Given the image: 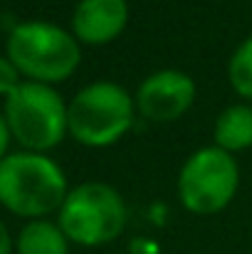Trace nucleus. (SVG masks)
<instances>
[{
	"label": "nucleus",
	"mask_w": 252,
	"mask_h": 254,
	"mask_svg": "<svg viewBox=\"0 0 252 254\" xmlns=\"http://www.w3.org/2000/svg\"><path fill=\"white\" fill-rule=\"evenodd\" d=\"M129 25L126 0H80L72 12V35L86 47L114 42Z\"/></svg>",
	"instance_id": "6e6552de"
},
{
	"label": "nucleus",
	"mask_w": 252,
	"mask_h": 254,
	"mask_svg": "<svg viewBox=\"0 0 252 254\" xmlns=\"http://www.w3.org/2000/svg\"><path fill=\"white\" fill-rule=\"evenodd\" d=\"M126 202L116 188L101 180H86L72 188L57 212V225L72 245L101 247L126 230Z\"/></svg>",
	"instance_id": "20e7f679"
},
{
	"label": "nucleus",
	"mask_w": 252,
	"mask_h": 254,
	"mask_svg": "<svg viewBox=\"0 0 252 254\" xmlns=\"http://www.w3.org/2000/svg\"><path fill=\"white\" fill-rule=\"evenodd\" d=\"M12 250H15V240H12L7 225L0 220V254H12Z\"/></svg>",
	"instance_id": "4468645a"
},
{
	"label": "nucleus",
	"mask_w": 252,
	"mask_h": 254,
	"mask_svg": "<svg viewBox=\"0 0 252 254\" xmlns=\"http://www.w3.org/2000/svg\"><path fill=\"white\" fill-rule=\"evenodd\" d=\"M136 114V101L124 86L99 79L67 101V133L86 148H109L131 131Z\"/></svg>",
	"instance_id": "7ed1b4c3"
},
{
	"label": "nucleus",
	"mask_w": 252,
	"mask_h": 254,
	"mask_svg": "<svg viewBox=\"0 0 252 254\" xmlns=\"http://www.w3.org/2000/svg\"><path fill=\"white\" fill-rule=\"evenodd\" d=\"M195 82L180 69H159L149 74L136 89V111L149 124L178 121L195 101Z\"/></svg>",
	"instance_id": "0eeeda50"
},
{
	"label": "nucleus",
	"mask_w": 252,
	"mask_h": 254,
	"mask_svg": "<svg viewBox=\"0 0 252 254\" xmlns=\"http://www.w3.org/2000/svg\"><path fill=\"white\" fill-rule=\"evenodd\" d=\"M2 114L12 141H17L22 151L47 153L67 136V101L50 84L25 79L10 96H5Z\"/></svg>",
	"instance_id": "39448f33"
},
{
	"label": "nucleus",
	"mask_w": 252,
	"mask_h": 254,
	"mask_svg": "<svg viewBox=\"0 0 252 254\" xmlns=\"http://www.w3.org/2000/svg\"><path fill=\"white\" fill-rule=\"evenodd\" d=\"M10 143H12V133H10V126H7L5 114L0 111V161L10 153Z\"/></svg>",
	"instance_id": "ddd939ff"
},
{
	"label": "nucleus",
	"mask_w": 252,
	"mask_h": 254,
	"mask_svg": "<svg viewBox=\"0 0 252 254\" xmlns=\"http://www.w3.org/2000/svg\"><path fill=\"white\" fill-rule=\"evenodd\" d=\"M5 55L20 69L22 79L55 86L80 69L82 45L72 30L47 20H27L10 30Z\"/></svg>",
	"instance_id": "f03ea898"
},
{
	"label": "nucleus",
	"mask_w": 252,
	"mask_h": 254,
	"mask_svg": "<svg viewBox=\"0 0 252 254\" xmlns=\"http://www.w3.org/2000/svg\"><path fill=\"white\" fill-rule=\"evenodd\" d=\"M67 175L47 153L17 151L0 161V205L25 220L60 212L67 197Z\"/></svg>",
	"instance_id": "f257e3e1"
},
{
	"label": "nucleus",
	"mask_w": 252,
	"mask_h": 254,
	"mask_svg": "<svg viewBox=\"0 0 252 254\" xmlns=\"http://www.w3.org/2000/svg\"><path fill=\"white\" fill-rule=\"evenodd\" d=\"M178 200L193 215L223 212L238 195L240 168L233 153L205 146L185 158L178 173Z\"/></svg>",
	"instance_id": "423d86ee"
},
{
	"label": "nucleus",
	"mask_w": 252,
	"mask_h": 254,
	"mask_svg": "<svg viewBox=\"0 0 252 254\" xmlns=\"http://www.w3.org/2000/svg\"><path fill=\"white\" fill-rule=\"evenodd\" d=\"M215 146L228 153H240L252 148V106L233 104L220 111L213 126Z\"/></svg>",
	"instance_id": "1a4fd4ad"
},
{
	"label": "nucleus",
	"mask_w": 252,
	"mask_h": 254,
	"mask_svg": "<svg viewBox=\"0 0 252 254\" xmlns=\"http://www.w3.org/2000/svg\"><path fill=\"white\" fill-rule=\"evenodd\" d=\"M22 82H25V79H22L20 69L10 62V57H7V55H0V96H2V99L10 96Z\"/></svg>",
	"instance_id": "f8f14e48"
},
{
	"label": "nucleus",
	"mask_w": 252,
	"mask_h": 254,
	"mask_svg": "<svg viewBox=\"0 0 252 254\" xmlns=\"http://www.w3.org/2000/svg\"><path fill=\"white\" fill-rule=\"evenodd\" d=\"M17 254H70V240L52 220H27L15 237Z\"/></svg>",
	"instance_id": "9d476101"
},
{
	"label": "nucleus",
	"mask_w": 252,
	"mask_h": 254,
	"mask_svg": "<svg viewBox=\"0 0 252 254\" xmlns=\"http://www.w3.org/2000/svg\"><path fill=\"white\" fill-rule=\"evenodd\" d=\"M228 82L240 99L252 101V35L245 37L233 52L228 62Z\"/></svg>",
	"instance_id": "9b49d317"
}]
</instances>
